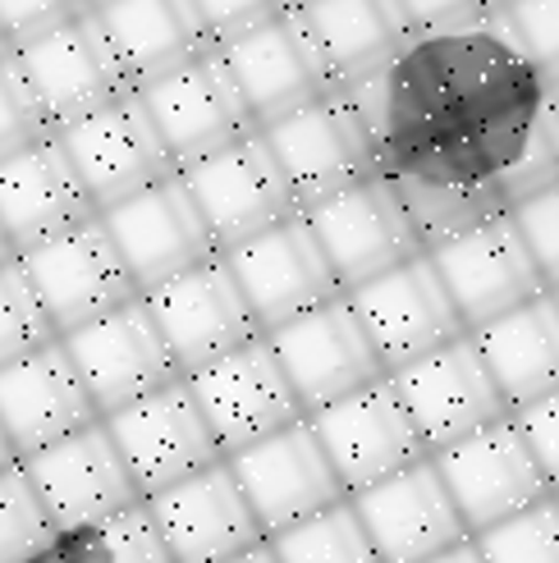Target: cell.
I'll list each match as a JSON object with an SVG mask.
<instances>
[{"label": "cell", "mask_w": 559, "mask_h": 563, "mask_svg": "<svg viewBox=\"0 0 559 563\" xmlns=\"http://www.w3.org/2000/svg\"><path fill=\"white\" fill-rule=\"evenodd\" d=\"M546 106L505 5L472 27L413 37L385 74L381 175L459 179L505 197Z\"/></svg>", "instance_id": "cell-1"}, {"label": "cell", "mask_w": 559, "mask_h": 563, "mask_svg": "<svg viewBox=\"0 0 559 563\" xmlns=\"http://www.w3.org/2000/svg\"><path fill=\"white\" fill-rule=\"evenodd\" d=\"M257 133L266 137L275 161L285 165L303 211L381 175L376 133L358 115L349 92H326L321 101L303 106Z\"/></svg>", "instance_id": "cell-2"}, {"label": "cell", "mask_w": 559, "mask_h": 563, "mask_svg": "<svg viewBox=\"0 0 559 563\" xmlns=\"http://www.w3.org/2000/svg\"><path fill=\"white\" fill-rule=\"evenodd\" d=\"M179 179L193 197V207L202 211L220 257L234 252L239 243H253V239L280 230L285 220L303 216L285 165L275 161L262 133L207 156L202 165H193Z\"/></svg>", "instance_id": "cell-3"}, {"label": "cell", "mask_w": 559, "mask_h": 563, "mask_svg": "<svg viewBox=\"0 0 559 563\" xmlns=\"http://www.w3.org/2000/svg\"><path fill=\"white\" fill-rule=\"evenodd\" d=\"M303 220H307V230H313L317 247L326 252V262L344 294H358V289L376 285L381 275L427 257L423 239L413 234V224L385 175L307 207Z\"/></svg>", "instance_id": "cell-4"}, {"label": "cell", "mask_w": 559, "mask_h": 563, "mask_svg": "<svg viewBox=\"0 0 559 563\" xmlns=\"http://www.w3.org/2000/svg\"><path fill=\"white\" fill-rule=\"evenodd\" d=\"M55 137H61L65 156L74 161V170L101 216L133 202L138 192L179 179V165L165 152L161 133L138 92L120 97L116 106L97 110L88 120L69 124Z\"/></svg>", "instance_id": "cell-5"}, {"label": "cell", "mask_w": 559, "mask_h": 563, "mask_svg": "<svg viewBox=\"0 0 559 563\" xmlns=\"http://www.w3.org/2000/svg\"><path fill=\"white\" fill-rule=\"evenodd\" d=\"M101 421L110 440H116V449L124 454L143 499L226 463V449H220L216 431L207 427V412L193 399L188 380L165 385L147 394V399H138L133 408L101 417Z\"/></svg>", "instance_id": "cell-6"}, {"label": "cell", "mask_w": 559, "mask_h": 563, "mask_svg": "<svg viewBox=\"0 0 559 563\" xmlns=\"http://www.w3.org/2000/svg\"><path fill=\"white\" fill-rule=\"evenodd\" d=\"M385 380L395 385L404 412L413 417L417 435L431 449V459L463 444L468 435L495 427V421L514 417L509 404L500 399V389H495L472 334L445 344L440 353L413 362V367L385 376Z\"/></svg>", "instance_id": "cell-7"}, {"label": "cell", "mask_w": 559, "mask_h": 563, "mask_svg": "<svg viewBox=\"0 0 559 563\" xmlns=\"http://www.w3.org/2000/svg\"><path fill=\"white\" fill-rule=\"evenodd\" d=\"M61 344L69 349L74 367H78L83 385H88L101 417H116V412L133 408L138 399H147V394L184 380L147 298H133L120 312L65 334Z\"/></svg>", "instance_id": "cell-8"}, {"label": "cell", "mask_w": 559, "mask_h": 563, "mask_svg": "<svg viewBox=\"0 0 559 563\" xmlns=\"http://www.w3.org/2000/svg\"><path fill=\"white\" fill-rule=\"evenodd\" d=\"M14 65L28 78V88H33L55 133H65L69 124L88 120L133 92L116 51H110L106 33L92 19V5H83L65 27H55L42 42L14 51Z\"/></svg>", "instance_id": "cell-9"}, {"label": "cell", "mask_w": 559, "mask_h": 563, "mask_svg": "<svg viewBox=\"0 0 559 563\" xmlns=\"http://www.w3.org/2000/svg\"><path fill=\"white\" fill-rule=\"evenodd\" d=\"M19 266L28 275V285L37 289L46 321L55 325L61 340L110 312H120L133 298H143L120 257V247L110 243L101 216L65 239L28 252V257H19Z\"/></svg>", "instance_id": "cell-10"}, {"label": "cell", "mask_w": 559, "mask_h": 563, "mask_svg": "<svg viewBox=\"0 0 559 563\" xmlns=\"http://www.w3.org/2000/svg\"><path fill=\"white\" fill-rule=\"evenodd\" d=\"M431 463L472 537H482V531L500 527L505 518H518L523 509H533V504L555 495L523 431L514 427V417L468 435L463 444L445 449Z\"/></svg>", "instance_id": "cell-11"}, {"label": "cell", "mask_w": 559, "mask_h": 563, "mask_svg": "<svg viewBox=\"0 0 559 563\" xmlns=\"http://www.w3.org/2000/svg\"><path fill=\"white\" fill-rule=\"evenodd\" d=\"M184 380L193 389V399H198V408L207 412V427L216 431L226 459L307 421L271 340H253L248 349L220 357Z\"/></svg>", "instance_id": "cell-12"}, {"label": "cell", "mask_w": 559, "mask_h": 563, "mask_svg": "<svg viewBox=\"0 0 559 563\" xmlns=\"http://www.w3.org/2000/svg\"><path fill=\"white\" fill-rule=\"evenodd\" d=\"M226 463L234 472V482L243 486V499L253 504L266 541L349 499L344 482L335 476L326 449L313 431V421H298V427L280 431L262 444H248Z\"/></svg>", "instance_id": "cell-13"}, {"label": "cell", "mask_w": 559, "mask_h": 563, "mask_svg": "<svg viewBox=\"0 0 559 563\" xmlns=\"http://www.w3.org/2000/svg\"><path fill=\"white\" fill-rule=\"evenodd\" d=\"M226 266L234 275V285L243 289L248 312L257 317L262 334H275L303 317H313L317 307L344 298L340 279H335L326 252L317 247L307 220H285L280 230L239 243L226 252Z\"/></svg>", "instance_id": "cell-14"}, {"label": "cell", "mask_w": 559, "mask_h": 563, "mask_svg": "<svg viewBox=\"0 0 559 563\" xmlns=\"http://www.w3.org/2000/svg\"><path fill=\"white\" fill-rule=\"evenodd\" d=\"M23 472L61 537L88 531L106 518L133 509V504H143V490H138L124 454L110 440L106 421L23 459Z\"/></svg>", "instance_id": "cell-15"}, {"label": "cell", "mask_w": 559, "mask_h": 563, "mask_svg": "<svg viewBox=\"0 0 559 563\" xmlns=\"http://www.w3.org/2000/svg\"><path fill=\"white\" fill-rule=\"evenodd\" d=\"M427 257H431L468 334H478V330L495 325L500 317H509L518 307L537 302L541 294H550L509 216H500V220L482 224V230L427 252Z\"/></svg>", "instance_id": "cell-16"}, {"label": "cell", "mask_w": 559, "mask_h": 563, "mask_svg": "<svg viewBox=\"0 0 559 563\" xmlns=\"http://www.w3.org/2000/svg\"><path fill=\"white\" fill-rule=\"evenodd\" d=\"M344 298L353 302V312H358L362 330H368V344H372L385 376L413 367V362H423L468 334L431 257H417L399 271L381 275L376 285L344 294Z\"/></svg>", "instance_id": "cell-17"}, {"label": "cell", "mask_w": 559, "mask_h": 563, "mask_svg": "<svg viewBox=\"0 0 559 563\" xmlns=\"http://www.w3.org/2000/svg\"><path fill=\"white\" fill-rule=\"evenodd\" d=\"M266 340H271L280 367H285L307 417H317V412H326V408L344 404L353 394L385 380L381 362L368 344V330H362L349 298H335V302L317 307L313 317L275 330Z\"/></svg>", "instance_id": "cell-18"}, {"label": "cell", "mask_w": 559, "mask_h": 563, "mask_svg": "<svg viewBox=\"0 0 559 563\" xmlns=\"http://www.w3.org/2000/svg\"><path fill=\"white\" fill-rule=\"evenodd\" d=\"M143 298H147L165 344H171V357L179 362L184 376H198L211 362L248 349L253 340H266L257 317L248 312L243 289L234 285L226 257L188 271Z\"/></svg>", "instance_id": "cell-19"}, {"label": "cell", "mask_w": 559, "mask_h": 563, "mask_svg": "<svg viewBox=\"0 0 559 563\" xmlns=\"http://www.w3.org/2000/svg\"><path fill=\"white\" fill-rule=\"evenodd\" d=\"M307 421H313V431L326 449L335 476L344 482L349 499L431 459V449L423 444V435H417L413 417L404 412L390 380L362 389L353 399L335 404Z\"/></svg>", "instance_id": "cell-20"}, {"label": "cell", "mask_w": 559, "mask_h": 563, "mask_svg": "<svg viewBox=\"0 0 559 563\" xmlns=\"http://www.w3.org/2000/svg\"><path fill=\"white\" fill-rule=\"evenodd\" d=\"M101 224H106L110 243L120 247L138 294H152V289L171 285V279L220 257V247L211 243V230H207L202 211L193 207L184 179L138 192L133 202L106 211Z\"/></svg>", "instance_id": "cell-21"}, {"label": "cell", "mask_w": 559, "mask_h": 563, "mask_svg": "<svg viewBox=\"0 0 559 563\" xmlns=\"http://www.w3.org/2000/svg\"><path fill=\"white\" fill-rule=\"evenodd\" d=\"M138 97H143L165 152L175 156L179 175L257 133L230 69L220 65L216 55H202V60H193L188 69L152 82V88H143Z\"/></svg>", "instance_id": "cell-22"}, {"label": "cell", "mask_w": 559, "mask_h": 563, "mask_svg": "<svg viewBox=\"0 0 559 563\" xmlns=\"http://www.w3.org/2000/svg\"><path fill=\"white\" fill-rule=\"evenodd\" d=\"M97 421L101 412L61 340L14 367H0V427H6L19 463L97 427Z\"/></svg>", "instance_id": "cell-23"}, {"label": "cell", "mask_w": 559, "mask_h": 563, "mask_svg": "<svg viewBox=\"0 0 559 563\" xmlns=\"http://www.w3.org/2000/svg\"><path fill=\"white\" fill-rule=\"evenodd\" d=\"M97 216L101 211L83 188L61 137H46L0 165V230H6L14 257H28V252L83 230Z\"/></svg>", "instance_id": "cell-24"}, {"label": "cell", "mask_w": 559, "mask_h": 563, "mask_svg": "<svg viewBox=\"0 0 559 563\" xmlns=\"http://www.w3.org/2000/svg\"><path fill=\"white\" fill-rule=\"evenodd\" d=\"M353 509L362 527H368L381 563H427L472 541V531L463 527V514L454 509L431 459L353 495Z\"/></svg>", "instance_id": "cell-25"}, {"label": "cell", "mask_w": 559, "mask_h": 563, "mask_svg": "<svg viewBox=\"0 0 559 563\" xmlns=\"http://www.w3.org/2000/svg\"><path fill=\"white\" fill-rule=\"evenodd\" d=\"M147 509L161 527L175 563H226L243 550L266 541V531L243 499L230 463H216L188 482L171 486L147 499Z\"/></svg>", "instance_id": "cell-26"}, {"label": "cell", "mask_w": 559, "mask_h": 563, "mask_svg": "<svg viewBox=\"0 0 559 563\" xmlns=\"http://www.w3.org/2000/svg\"><path fill=\"white\" fill-rule=\"evenodd\" d=\"M216 60L230 69L234 88H239V97H243L248 115H253L257 129H271L275 120H285V115H294V110L335 92L313 42H307V33H303V23L289 10V0L266 27H257V33L243 37L239 46L220 51Z\"/></svg>", "instance_id": "cell-27"}, {"label": "cell", "mask_w": 559, "mask_h": 563, "mask_svg": "<svg viewBox=\"0 0 559 563\" xmlns=\"http://www.w3.org/2000/svg\"><path fill=\"white\" fill-rule=\"evenodd\" d=\"M335 92L390 74L408 46L399 0H289Z\"/></svg>", "instance_id": "cell-28"}, {"label": "cell", "mask_w": 559, "mask_h": 563, "mask_svg": "<svg viewBox=\"0 0 559 563\" xmlns=\"http://www.w3.org/2000/svg\"><path fill=\"white\" fill-rule=\"evenodd\" d=\"M92 19L116 51L133 92L207 55L193 0H92Z\"/></svg>", "instance_id": "cell-29"}, {"label": "cell", "mask_w": 559, "mask_h": 563, "mask_svg": "<svg viewBox=\"0 0 559 563\" xmlns=\"http://www.w3.org/2000/svg\"><path fill=\"white\" fill-rule=\"evenodd\" d=\"M509 412L559 394V307L550 294L472 334Z\"/></svg>", "instance_id": "cell-30"}, {"label": "cell", "mask_w": 559, "mask_h": 563, "mask_svg": "<svg viewBox=\"0 0 559 563\" xmlns=\"http://www.w3.org/2000/svg\"><path fill=\"white\" fill-rule=\"evenodd\" d=\"M395 188L399 207L413 224V234L423 239L427 252L454 243L482 224L509 216L505 197L482 184H459V179H431V175H385Z\"/></svg>", "instance_id": "cell-31"}, {"label": "cell", "mask_w": 559, "mask_h": 563, "mask_svg": "<svg viewBox=\"0 0 559 563\" xmlns=\"http://www.w3.org/2000/svg\"><path fill=\"white\" fill-rule=\"evenodd\" d=\"M271 550L280 563H381L353 499L280 531V537H271Z\"/></svg>", "instance_id": "cell-32"}, {"label": "cell", "mask_w": 559, "mask_h": 563, "mask_svg": "<svg viewBox=\"0 0 559 563\" xmlns=\"http://www.w3.org/2000/svg\"><path fill=\"white\" fill-rule=\"evenodd\" d=\"M61 550L69 563H175L171 545H165L161 527L143 504H133V509L106 518L88 531H74V537H61Z\"/></svg>", "instance_id": "cell-33"}, {"label": "cell", "mask_w": 559, "mask_h": 563, "mask_svg": "<svg viewBox=\"0 0 559 563\" xmlns=\"http://www.w3.org/2000/svg\"><path fill=\"white\" fill-rule=\"evenodd\" d=\"M61 545L51 514L28 482L23 463L0 472V563H33Z\"/></svg>", "instance_id": "cell-34"}, {"label": "cell", "mask_w": 559, "mask_h": 563, "mask_svg": "<svg viewBox=\"0 0 559 563\" xmlns=\"http://www.w3.org/2000/svg\"><path fill=\"white\" fill-rule=\"evenodd\" d=\"M55 340H61V334L46 321V307H42L37 289L28 285L19 257L6 262L0 266V367H14V362L42 353Z\"/></svg>", "instance_id": "cell-35"}, {"label": "cell", "mask_w": 559, "mask_h": 563, "mask_svg": "<svg viewBox=\"0 0 559 563\" xmlns=\"http://www.w3.org/2000/svg\"><path fill=\"white\" fill-rule=\"evenodd\" d=\"M472 541L486 563H559V499L550 495Z\"/></svg>", "instance_id": "cell-36"}, {"label": "cell", "mask_w": 559, "mask_h": 563, "mask_svg": "<svg viewBox=\"0 0 559 563\" xmlns=\"http://www.w3.org/2000/svg\"><path fill=\"white\" fill-rule=\"evenodd\" d=\"M46 137H55L46 110L37 106L28 78L19 74L14 55H0V165L14 161L28 147L46 143Z\"/></svg>", "instance_id": "cell-37"}, {"label": "cell", "mask_w": 559, "mask_h": 563, "mask_svg": "<svg viewBox=\"0 0 559 563\" xmlns=\"http://www.w3.org/2000/svg\"><path fill=\"white\" fill-rule=\"evenodd\" d=\"M280 10H285V0H193L207 55H220L239 46L243 37H253Z\"/></svg>", "instance_id": "cell-38"}, {"label": "cell", "mask_w": 559, "mask_h": 563, "mask_svg": "<svg viewBox=\"0 0 559 563\" xmlns=\"http://www.w3.org/2000/svg\"><path fill=\"white\" fill-rule=\"evenodd\" d=\"M505 19L546 88L559 82V0H518L505 5Z\"/></svg>", "instance_id": "cell-39"}, {"label": "cell", "mask_w": 559, "mask_h": 563, "mask_svg": "<svg viewBox=\"0 0 559 563\" xmlns=\"http://www.w3.org/2000/svg\"><path fill=\"white\" fill-rule=\"evenodd\" d=\"M514 220V230L523 239V247L533 252V262L546 279V289L555 294L559 289V184L537 192V197H527L523 207L509 211Z\"/></svg>", "instance_id": "cell-40"}, {"label": "cell", "mask_w": 559, "mask_h": 563, "mask_svg": "<svg viewBox=\"0 0 559 563\" xmlns=\"http://www.w3.org/2000/svg\"><path fill=\"white\" fill-rule=\"evenodd\" d=\"M78 10V0H0V42L14 55L55 33V27H65Z\"/></svg>", "instance_id": "cell-41"}, {"label": "cell", "mask_w": 559, "mask_h": 563, "mask_svg": "<svg viewBox=\"0 0 559 563\" xmlns=\"http://www.w3.org/2000/svg\"><path fill=\"white\" fill-rule=\"evenodd\" d=\"M514 427L523 431V440H527V449H533L537 467L546 472L550 490L559 495V394H550V399L514 412Z\"/></svg>", "instance_id": "cell-42"}, {"label": "cell", "mask_w": 559, "mask_h": 563, "mask_svg": "<svg viewBox=\"0 0 559 563\" xmlns=\"http://www.w3.org/2000/svg\"><path fill=\"white\" fill-rule=\"evenodd\" d=\"M427 563H486V559H482L478 541H463V545H454V550H445V554H436V559H427Z\"/></svg>", "instance_id": "cell-43"}, {"label": "cell", "mask_w": 559, "mask_h": 563, "mask_svg": "<svg viewBox=\"0 0 559 563\" xmlns=\"http://www.w3.org/2000/svg\"><path fill=\"white\" fill-rule=\"evenodd\" d=\"M226 563H280V559H275L271 541H262V545H253V550H243V554H234V559H226Z\"/></svg>", "instance_id": "cell-44"}, {"label": "cell", "mask_w": 559, "mask_h": 563, "mask_svg": "<svg viewBox=\"0 0 559 563\" xmlns=\"http://www.w3.org/2000/svg\"><path fill=\"white\" fill-rule=\"evenodd\" d=\"M14 463H19V454H14V444H10L6 427H0V472H6V467H14Z\"/></svg>", "instance_id": "cell-45"}, {"label": "cell", "mask_w": 559, "mask_h": 563, "mask_svg": "<svg viewBox=\"0 0 559 563\" xmlns=\"http://www.w3.org/2000/svg\"><path fill=\"white\" fill-rule=\"evenodd\" d=\"M6 262H14V247H10V239H6V230H0V266Z\"/></svg>", "instance_id": "cell-46"}, {"label": "cell", "mask_w": 559, "mask_h": 563, "mask_svg": "<svg viewBox=\"0 0 559 563\" xmlns=\"http://www.w3.org/2000/svg\"><path fill=\"white\" fill-rule=\"evenodd\" d=\"M546 97H550V110L559 115V82H550V88H546Z\"/></svg>", "instance_id": "cell-47"}, {"label": "cell", "mask_w": 559, "mask_h": 563, "mask_svg": "<svg viewBox=\"0 0 559 563\" xmlns=\"http://www.w3.org/2000/svg\"><path fill=\"white\" fill-rule=\"evenodd\" d=\"M33 563H69L61 550H51V554H42V559H33Z\"/></svg>", "instance_id": "cell-48"}, {"label": "cell", "mask_w": 559, "mask_h": 563, "mask_svg": "<svg viewBox=\"0 0 559 563\" xmlns=\"http://www.w3.org/2000/svg\"><path fill=\"white\" fill-rule=\"evenodd\" d=\"M550 298H555V307H559V289H555V294H550Z\"/></svg>", "instance_id": "cell-49"}, {"label": "cell", "mask_w": 559, "mask_h": 563, "mask_svg": "<svg viewBox=\"0 0 559 563\" xmlns=\"http://www.w3.org/2000/svg\"><path fill=\"white\" fill-rule=\"evenodd\" d=\"M0 55H10V51H6V42H0Z\"/></svg>", "instance_id": "cell-50"}, {"label": "cell", "mask_w": 559, "mask_h": 563, "mask_svg": "<svg viewBox=\"0 0 559 563\" xmlns=\"http://www.w3.org/2000/svg\"><path fill=\"white\" fill-rule=\"evenodd\" d=\"M555 499H559V495H555Z\"/></svg>", "instance_id": "cell-51"}]
</instances>
